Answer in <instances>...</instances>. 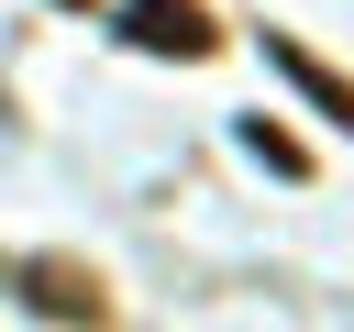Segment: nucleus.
I'll return each instance as SVG.
<instances>
[{
  "label": "nucleus",
  "mask_w": 354,
  "mask_h": 332,
  "mask_svg": "<svg viewBox=\"0 0 354 332\" xmlns=\"http://www.w3.org/2000/svg\"><path fill=\"white\" fill-rule=\"evenodd\" d=\"M122 44H144V55H210L221 33H210L199 0H133L122 11Z\"/></svg>",
  "instance_id": "f257e3e1"
},
{
  "label": "nucleus",
  "mask_w": 354,
  "mask_h": 332,
  "mask_svg": "<svg viewBox=\"0 0 354 332\" xmlns=\"http://www.w3.org/2000/svg\"><path fill=\"white\" fill-rule=\"evenodd\" d=\"M266 66H277V77H288L321 122H343V133H354V77H332V66H321L310 44H288V33H266Z\"/></svg>",
  "instance_id": "f03ea898"
},
{
  "label": "nucleus",
  "mask_w": 354,
  "mask_h": 332,
  "mask_svg": "<svg viewBox=\"0 0 354 332\" xmlns=\"http://www.w3.org/2000/svg\"><path fill=\"white\" fill-rule=\"evenodd\" d=\"M22 299H33L44 321H100V310H111L100 277H77V266H22Z\"/></svg>",
  "instance_id": "7ed1b4c3"
},
{
  "label": "nucleus",
  "mask_w": 354,
  "mask_h": 332,
  "mask_svg": "<svg viewBox=\"0 0 354 332\" xmlns=\"http://www.w3.org/2000/svg\"><path fill=\"white\" fill-rule=\"evenodd\" d=\"M243 155H266V166H277V177H310V155H299V133H277V122H266V111H254V122H243Z\"/></svg>",
  "instance_id": "20e7f679"
},
{
  "label": "nucleus",
  "mask_w": 354,
  "mask_h": 332,
  "mask_svg": "<svg viewBox=\"0 0 354 332\" xmlns=\"http://www.w3.org/2000/svg\"><path fill=\"white\" fill-rule=\"evenodd\" d=\"M66 11H88V0H66Z\"/></svg>",
  "instance_id": "39448f33"
}]
</instances>
